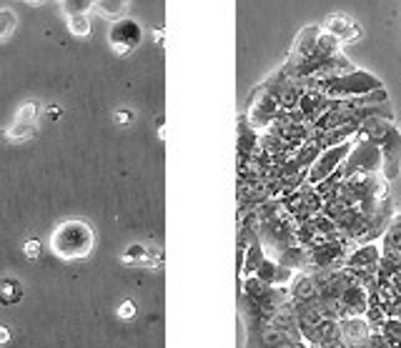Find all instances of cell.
Here are the masks:
<instances>
[{"mask_svg":"<svg viewBox=\"0 0 401 348\" xmlns=\"http://www.w3.org/2000/svg\"><path fill=\"white\" fill-rule=\"evenodd\" d=\"M316 336H318V348H329L334 343L342 341V328H339V321L334 319H323L316 326Z\"/></svg>","mask_w":401,"mask_h":348,"instance_id":"cell-15","label":"cell"},{"mask_svg":"<svg viewBox=\"0 0 401 348\" xmlns=\"http://www.w3.org/2000/svg\"><path fill=\"white\" fill-rule=\"evenodd\" d=\"M41 115V103L38 101H25L15 110V123H36V118Z\"/></svg>","mask_w":401,"mask_h":348,"instance_id":"cell-20","label":"cell"},{"mask_svg":"<svg viewBox=\"0 0 401 348\" xmlns=\"http://www.w3.org/2000/svg\"><path fill=\"white\" fill-rule=\"evenodd\" d=\"M36 136V123H13L10 128L3 131V138L10 143H25Z\"/></svg>","mask_w":401,"mask_h":348,"instance_id":"cell-16","label":"cell"},{"mask_svg":"<svg viewBox=\"0 0 401 348\" xmlns=\"http://www.w3.org/2000/svg\"><path fill=\"white\" fill-rule=\"evenodd\" d=\"M321 30L329 33V36H334L342 45H349V43L361 38V25L353 18H349V15H344V13H331L329 18L323 20Z\"/></svg>","mask_w":401,"mask_h":348,"instance_id":"cell-8","label":"cell"},{"mask_svg":"<svg viewBox=\"0 0 401 348\" xmlns=\"http://www.w3.org/2000/svg\"><path fill=\"white\" fill-rule=\"evenodd\" d=\"M128 6H131V0H96V6H93V13H96L98 18L115 23V20L126 18Z\"/></svg>","mask_w":401,"mask_h":348,"instance_id":"cell-13","label":"cell"},{"mask_svg":"<svg viewBox=\"0 0 401 348\" xmlns=\"http://www.w3.org/2000/svg\"><path fill=\"white\" fill-rule=\"evenodd\" d=\"M23 3H30V6H41V3H45V0H23Z\"/></svg>","mask_w":401,"mask_h":348,"instance_id":"cell-29","label":"cell"},{"mask_svg":"<svg viewBox=\"0 0 401 348\" xmlns=\"http://www.w3.org/2000/svg\"><path fill=\"white\" fill-rule=\"evenodd\" d=\"M377 145L384 158V178L394 183L401 173V133L396 128V123H391L389 131L377 140Z\"/></svg>","mask_w":401,"mask_h":348,"instance_id":"cell-7","label":"cell"},{"mask_svg":"<svg viewBox=\"0 0 401 348\" xmlns=\"http://www.w3.org/2000/svg\"><path fill=\"white\" fill-rule=\"evenodd\" d=\"M344 180L351 175H364V173H384V158L381 150L372 140H353L351 153L346 161L342 163Z\"/></svg>","mask_w":401,"mask_h":348,"instance_id":"cell-3","label":"cell"},{"mask_svg":"<svg viewBox=\"0 0 401 348\" xmlns=\"http://www.w3.org/2000/svg\"><path fill=\"white\" fill-rule=\"evenodd\" d=\"M25 296V286L18 281V278L6 276L0 278V306H15L20 303Z\"/></svg>","mask_w":401,"mask_h":348,"instance_id":"cell-14","label":"cell"},{"mask_svg":"<svg viewBox=\"0 0 401 348\" xmlns=\"http://www.w3.org/2000/svg\"><path fill=\"white\" fill-rule=\"evenodd\" d=\"M276 115H279V103H276V98L269 93V88L261 83L251 93V108H248V120H251V128L269 133V128L274 126Z\"/></svg>","mask_w":401,"mask_h":348,"instance_id":"cell-6","label":"cell"},{"mask_svg":"<svg viewBox=\"0 0 401 348\" xmlns=\"http://www.w3.org/2000/svg\"><path fill=\"white\" fill-rule=\"evenodd\" d=\"M351 148H353V140H346V143H342V145H334V148H323L321 153H318L316 161H314V166L309 168L306 186H318V183L329 178L334 171L342 168V163L346 161Z\"/></svg>","mask_w":401,"mask_h":348,"instance_id":"cell-5","label":"cell"},{"mask_svg":"<svg viewBox=\"0 0 401 348\" xmlns=\"http://www.w3.org/2000/svg\"><path fill=\"white\" fill-rule=\"evenodd\" d=\"M23 253H25V259L28 261H38L41 259V253H43V243L38 238H30L23 243Z\"/></svg>","mask_w":401,"mask_h":348,"instance_id":"cell-24","label":"cell"},{"mask_svg":"<svg viewBox=\"0 0 401 348\" xmlns=\"http://www.w3.org/2000/svg\"><path fill=\"white\" fill-rule=\"evenodd\" d=\"M143 41V28L136 18H120L108 30V45L115 55H131Z\"/></svg>","mask_w":401,"mask_h":348,"instance_id":"cell-4","label":"cell"},{"mask_svg":"<svg viewBox=\"0 0 401 348\" xmlns=\"http://www.w3.org/2000/svg\"><path fill=\"white\" fill-rule=\"evenodd\" d=\"M45 113H48L50 120H60V118H63V110H60V106H55V103H50L48 108H45Z\"/></svg>","mask_w":401,"mask_h":348,"instance_id":"cell-26","label":"cell"},{"mask_svg":"<svg viewBox=\"0 0 401 348\" xmlns=\"http://www.w3.org/2000/svg\"><path fill=\"white\" fill-rule=\"evenodd\" d=\"M133 120H136V115H133L131 108H118L113 113V123H115V126H120V128H128Z\"/></svg>","mask_w":401,"mask_h":348,"instance_id":"cell-25","label":"cell"},{"mask_svg":"<svg viewBox=\"0 0 401 348\" xmlns=\"http://www.w3.org/2000/svg\"><path fill=\"white\" fill-rule=\"evenodd\" d=\"M253 276L264 283V286H269V289H288L291 281H294V276H296V270L283 268V266L276 263L274 259H264Z\"/></svg>","mask_w":401,"mask_h":348,"instance_id":"cell-10","label":"cell"},{"mask_svg":"<svg viewBox=\"0 0 401 348\" xmlns=\"http://www.w3.org/2000/svg\"><path fill=\"white\" fill-rule=\"evenodd\" d=\"M379 263H381V246H377V243H364V246H356V251L349 253L344 268H349V270H377Z\"/></svg>","mask_w":401,"mask_h":348,"instance_id":"cell-11","label":"cell"},{"mask_svg":"<svg viewBox=\"0 0 401 348\" xmlns=\"http://www.w3.org/2000/svg\"><path fill=\"white\" fill-rule=\"evenodd\" d=\"M304 90H314V93H321V96L331 98V101H353V98L369 96V93H377L384 88V83L372 75V73L361 71H349L342 75H334V78H323V80H304L301 83Z\"/></svg>","mask_w":401,"mask_h":348,"instance_id":"cell-2","label":"cell"},{"mask_svg":"<svg viewBox=\"0 0 401 348\" xmlns=\"http://www.w3.org/2000/svg\"><path fill=\"white\" fill-rule=\"evenodd\" d=\"M48 248L60 261H83L96 248V233L88 221L68 218L60 221L48 238Z\"/></svg>","mask_w":401,"mask_h":348,"instance_id":"cell-1","label":"cell"},{"mask_svg":"<svg viewBox=\"0 0 401 348\" xmlns=\"http://www.w3.org/2000/svg\"><path fill=\"white\" fill-rule=\"evenodd\" d=\"M342 328V341L346 348H369V338H372V328L366 324L364 316H351V319L339 321Z\"/></svg>","mask_w":401,"mask_h":348,"instance_id":"cell-9","label":"cell"},{"mask_svg":"<svg viewBox=\"0 0 401 348\" xmlns=\"http://www.w3.org/2000/svg\"><path fill=\"white\" fill-rule=\"evenodd\" d=\"M96 6V0H60V10L66 18L71 15H88Z\"/></svg>","mask_w":401,"mask_h":348,"instance_id":"cell-18","label":"cell"},{"mask_svg":"<svg viewBox=\"0 0 401 348\" xmlns=\"http://www.w3.org/2000/svg\"><path fill=\"white\" fill-rule=\"evenodd\" d=\"M288 296L294 303H304V300H316L318 298V286L316 278L311 273H296L291 286H288Z\"/></svg>","mask_w":401,"mask_h":348,"instance_id":"cell-12","label":"cell"},{"mask_svg":"<svg viewBox=\"0 0 401 348\" xmlns=\"http://www.w3.org/2000/svg\"><path fill=\"white\" fill-rule=\"evenodd\" d=\"M148 248L150 246H143V243H131L126 251L120 253V263H126V266H143L146 259H148Z\"/></svg>","mask_w":401,"mask_h":348,"instance_id":"cell-17","label":"cell"},{"mask_svg":"<svg viewBox=\"0 0 401 348\" xmlns=\"http://www.w3.org/2000/svg\"><path fill=\"white\" fill-rule=\"evenodd\" d=\"M8 343H10V328L0 326V346H8Z\"/></svg>","mask_w":401,"mask_h":348,"instance_id":"cell-27","label":"cell"},{"mask_svg":"<svg viewBox=\"0 0 401 348\" xmlns=\"http://www.w3.org/2000/svg\"><path fill=\"white\" fill-rule=\"evenodd\" d=\"M156 43H158V45L163 43V30H156Z\"/></svg>","mask_w":401,"mask_h":348,"instance_id":"cell-28","label":"cell"},{"mask_svg":"<svg viewBox=\"0 0 401 348\" xmlns=\"http://www.w3.org/2000/svg\"><path fill=\"white\" fill-rule=\"evenodd\" d=\"M136 313H138V308H136V303H133L131 298L120 300L118 308H115V316H118L120 321H133V319H136Z\"/></svg>","mask_w":401,"mask_h":348,"instance_id":"cell-23","label":"cell"},{"mask_svg":"<svg viewBox=\"0 0 401 348\" xmlns=\"http://www.w3.org/2000/svg\"><path fill=\"white\" fill-rule=\"evenodd\" d=\"M364 319H366V324H369V328H372V333H379L381 331V326H384V321H386V313H384V308L381 306H369V311L364 313Z\"/></svg>","mask_w":401,"mask_h":348,"instance_id":"cell-22","label":"cell"},{"mask_svg":"<svg viewBox=\"0 0 401 348\" xmlns=\"http://www.w3.org/2000/svg\"><path fill=\"white\" fill-rule=\"evenodd\" d=\"M18 28V15L10 8H0V43H6L8 38Z\"/></svg>","mask_w":401,"mask_h":348,"instance_id":"cell-19","label":"cell"},{"mask_svg":"<svg viewBox=\"0 0 401 348\" xmlns=\"http://www.w3.org/2000/svg\"><path fill=\"white\" fill-rule=\"evenodd\" d=\"M68 23V30H71V36L76 38H88L90 36V18L88 15H71V18H66Z\"/></svg>","mask_w":401,"mask_h":348,"instance_id":"cell-21","label":"cell"}]
</instances>
